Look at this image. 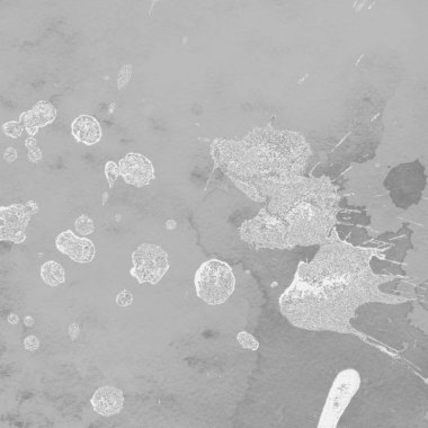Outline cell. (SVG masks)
Listing matches in <instances>:
<instances>
[{"mask_svg": "<svg viewBox=\"0 0 428 428\" xmlns=\"http://www.w3.org/2000/svg\"><path fill=\"white\" fill-rule=\"evenodd\" d=\"M41 277L45 284L54 288L65 283V270L60 264L50 260L41 267Z\"/></svg>", "mask_w": 428, "mask_h": 428, "instance_id": "obj_10", "label": "cell"}, {"mask_svg": "<svg viewBox=\"0 0 428 428\" xmlns=\"http://www.w3.org/2000/svg\"><path fill=\"white\" fill-rule=\"evenodd\" d=\"M194 284L200 299L210 306H218L232 295L236 278L228 264L219 259H210L197 270Z\"/></svg>", "mask_w": 428, "mask_h": 428, "instance_id": "obj_1", "label": "cell"}, {"mask_svg": "<svg viewBox=\"0 0 428 428\" xmlns=\"http://www.w3.org/2000/svg\"><path fill=\"white\" fill-rule=\"evenodd\" d=\"M55 246L62 254L68 255L74 262L81 264L90 263L96 252L91 240L77 237L70 230L59 234Z\"/></svg>", "mask_w": 428, "mask_h": 428, "instance_id": "obj_6", "label": "cell"}, {"mask_svg": "<svg viewBox=\"0 0 428 428\" xmlns=\"http://www.w3.org/2000/svg\"><path fill=\"white\" fill-rule=\"evenodd\" d=\"M8 321L10 323H13V325H15V323H17V321H18V317H17L16 315H14V314L9 315H8Z\"/></svg>", "mask_w": 428, "mask_h": 428, "instance_id": "obj_20", "label": "cell"}, {"mask_svg": "<svg viewBox=\"0 0 428 428\" xmlns=\"http://www.w3.org/2000/svg\"><path fill=\"white\" fill-rule=\"evenodd\" d=\"M237 338H238V341H239V344L243 346L244 348L256 351V349H258L259 347L258 341L255 339L252 335L248 334L247 331H241V333L238 334Z\"/></svg>", "mask_w": 428, "mask_h": 428, "instance_id": "obj_12", "label": "cell"}, {"mask_svg": "<svg viewBox=\"0 0 428 428\" xmlns=\"http://www.w3.org/2000/svg\"><path fill=\"white\" fill-rule=\"evenodd\" d=\"M25 348L28 351H36L40 346V341L35 336H28L24 341Z\"/></svg>", "mask_w": 428, "mask_h": 428, "instance_id": "obj_18", "label": "cell"}, {"mask_svg": "<svg viewBox=\"0 0 428 428\" xmlns=\"http://www.w3.org/2000/svg\"><path fill=\"white\" fill-rule=\"evenodd\" d=\"M37 211L34 202L27 205H10L1 207V240H10L21 244L26 239L24 230L31 219V215Z\"/></svg>", "mask_w": 428, "mask_h": 428, "instance_id": "obj_4", "label": "cell"}, {"mask_svg": "<svg viewBox=\"0 0 428 428\" xmlns=\"http://www.w3.org/2000/svg\"><path fill=\"white\" fill-rule=\"evenodd\" d=\"M105 175L110 183V186L113 187L114 181L117 180L118 175H120V167L113 161H109L105 166Z\"/></svg>", "mask_w": 428, "mask_h": 428, "instance_id": "obj_15", "label": "cell"}, {"mask_svg": "<svg viewBox=\"0 0 428 428\" xmlns=\"http://www.w3.org/2000/svg\"><path fill=\"white\" fill-rule=\"evenodd\" d=\"M118 167L126 183L136 187H144L155 178V169L150 160L136 152L126 155L120 160Z\"/></svg>", "mask_w": 428, "mask_h": 428, "instance_id": "obj_5", "label": "cell"}, {"mask_svg": "<svg viewBox=\"0 0 428 428\" xmlns=\"http://www.w3.org/2000/svg\"><path fill=\"white\" fill-rule=\"evenodd\" d=\"M16 158H17V151L15 150L14 148L7 149L6 152H5V159L7 160V161L13 162V161H15V160H16Z\"/></svg>", "mask_w": 428, "mask_h": 428, "instance_id": "obj_19", "label": "cell"}, {"mask_svg": "<svg viewBox=\"0 0 428 428\" xmlns=\"http://www.w3.org/2000/svg\"><path fill=\"white\" fill-rule=\"evenodd\" d=\"M26 147L28 149V158L31 161H40L42 159V152L36 146V141L33 137H28L26 140Z\"/></svg>", "mask_w": 428, "mask_h": 428, "instance_id": "obj_13", "label": "cell"}, {"mask_svg": "<svg viewBox=\"0 0 428 428\" xmlns=\"http://www.w3.org/2000/svg\"><path fill=\"white\" fill-rule=\"evenodd\" d=\"M132 302H133V295L131 292L128 291V290H124V291L118 293V295L116 296V303L121 307H128L130 304H132Z\"/></svg>", "mask_w": 428, "mask_h": 428, "instance_id": "obj_16", "label": "cell"}, {"mask_svg": "<svg viewBox=\"0 0 428 428\" xmlns=\"http://www.w3.org/2000/svg\"><path fill=\"white\" fill-rule=\"evenodd\" d=\"M132 73V66H124L120 72V77H118V87L122 89L124 86L128 84V81L131 77Z\"/></svg>", "mask_w": 428, "mask_h": 428, "instance_id": "obj_17", "label": "cell"}, {"mask_svg": "<svg viewBox=\"0 0 428 428\" xmlns=\"http://www.w3.org/2000/svg\"><path fill=\"white\" fill-rule=\"evenodd\" d=\"M133 267L130 273L140 284L156 285L169 270V256L157 245L142 244L132 254Z\"/></svg>", "mask_w": 428, "mask_h": 428, "instance_id": "obj_3", "label": "cell"}, {"mask_svg": "<svg viewBox=\"0 0 428 428\" xmlns=\"http://www.w3.org/2000/svg\"><path fill=\"white\" fill-rule=\"evenodd\" d=\"M74 225H76L77 231L81 234H84V236L92 233L95 230L94 222H92L91 219H89L86 214H83L81 217L78 218L76 220V223H74Z\"/></svg>", "mask_w": 428, "mask_h": 428, "instance_id": "obj_11", "label": "cell"}, {"mask_svg": "<svg viewBox=\"0 0 428 428\" xmlns=\"http://www.w3.org/2000/svg\"><path fill=\"white\" fill-rule=\"evenodd\" d=\"M57 111L46 102H39L33 110L25 112L21 115V122L29 135H34L41 126H45L54 121Z\"/></svg>", "mask_w": 428, "mask_h": 428, "instance_id": "obj_8", "label": "cell"}, {"mask_svg": "<svg viewBox=\"0 0 428 428\" xmlns=\"http://www.w3.org/2000/svg\"><path fill=\"white\" fill-rule=\"evenodd\" d=\"M33 323H34V319H33L32 317H26L25 318V325L33 326Z\"/></svg>", "mask_w": 428, "mask_h": 428, "instance_id": "obj_21", "label": "cell"}, {"mask_svg": "<svg viewBox=\"0 0 428 428\" xmlns=\"http://www.w3.org/2000/svg\"><path fill=\"white\" fill-rule=\"evenodd\" d=\"M24 125L22 122H8L6 123L5 125H3V131L7 135L12 136V137H18L22 132H23Z\"/></svg>", "mask_w": 428, "mask_h": 428, "instance_id": "obj_14", "label": "cell"}, {"mask_svg": "<svg viewBox=\"0 0 428 428\" xmlns=\"http://www.w3.org/2000/svg\"><path fill=\"white\" fill-rule=\"evenodd\" d=\"M94 410L102 416H113L121 412L124 405V394L122 390L113 386H103L91 398Z\"/></svg>", "mask_w": 428, "mask_h": 428, "instance_id": "obj_7", "label": "cell"}, {"mask_svg": "<svg viewBox=\"0 0 428 428\" xmlns=\"http://www.w3.org/2000/svg\"><path fill=\"white\" fill-rule=\"evenodd\" d=\"M360 384V374L354 368L344 370L337 375L327 398L318 427L335 428L337 426L342 412L359 391Z\"/></svg>", "mask_w": 428, "mask_h": 428, "instance_id": "obj_2", "label": "cell"}, {"mask_svg": "<svg viewBox=\"0 0 428 428\" xmlns=\"http://www.w3.org/2000/svg\"><path fill=\"white\" fill-rule=\"evenodd\" d=\"M71 132L74 139L87 146L99 142L102 137V129L98 121L90 115H81L72 122Z\"/></svg>", "mask_w": 428, "mask_h": 428, "instance_id": "obj_9", "label": "cell"}]
</instances>
